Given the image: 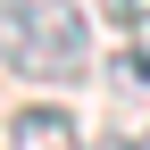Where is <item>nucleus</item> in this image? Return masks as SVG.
<instances>
[{
    "label": "nucleus",
    "instance_id": "1",
    "mask_svg": "<svg viewBox=\"0 0 150 150\" xmlns=\"http://www.w3.org/2000/svg\"><path fill=\"white\" fill-rule=\"evenodd\" d=\"M0 59L25 83H67L92 67V25L75 0H0Z\"/></svg>",
    "mask_w": 150,
    "mask_h": 150
},
{
    "label": "nucleus",
    "instance_id": "2",
    "mask_svg": "<svg viewBox=\"0 0 150 150\" xmlns=\"http://www.w3.org/2000/svg\"><path fill=\"white\" fill-rule=\"evenodd\" d=\"M8 142H17V150H83V134H75V117H67V108H50V100L17 108Z\"/></svg>",
    "mask_w": 150,
    "mask_h": 150
},
{
    "label": "nucleus",
    "instance_id": "3",
    "mask_svg": "<svg viewBox=\"0 0 150 150\" xmlns=\"http://www.w3.org/2000/svg\"><path fill=\"white\" fill-rule=\"evenodd\" d=\"M108 25H150V0H100Z\"/></svg>",
    "mask_w": 150,
    "mask_h": 150
},
{
    "label": "nucleus",
    "instance_id": "4",
    "mask_svg": "<svg viewBox=\"0 0 150 150\" xmlns=\"http://www.w3.org/2000/svg\"><path fill=\"white\" fill-rule=\"evenodd\" d=\"M92 150H142V142H117V134H108V142H92Z\"/></svg>",
    "mask_w": 150,
    "mask_h": 150
},
{
    "label": "nucleus",
    "instance_id": "5",
    "mask_svg": "<svg viewBox=\"0 0 150 150\" xmlns=\"http://www.w3.org/2000/svg\"><path fill=\"white\" fill-rule=\"evenodd\" d=\"M142 150H150V142H142Z\"/></svg>",
    "mask_w": 150,
    "mask_h": 150
}]
</instances>
